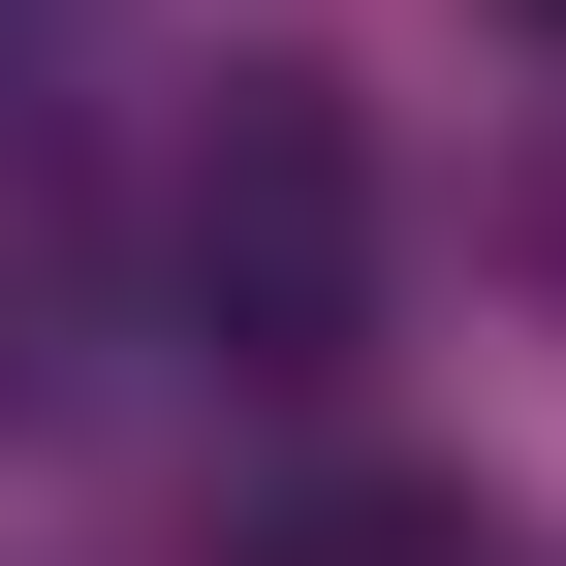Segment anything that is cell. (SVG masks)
Returning <instances> with one entry per match:
<instances>
[{"label":"cell","mask_w":566,"mask_h":566,"mask_svg":"<svg viewBox=\"0 0 566 566\" xmlns=\"http://www.w3.org/2000/svg\"><path fill=\"white\" fill-rule=\"evenodd\" d=\"M158 315L221 346V378H283V409L378 346V126H346L315 63H221V95H189V158H158Z\"/></svg>","instance_id":"6da1fadb"},{"label":"cell","mask_w":566,"mask_h":566,"mask_svg":"<svg viewBox=\"0 0 566 566\" xmlns=\"http://www.w3.org/2000/svg\"><path fill=\"white\" fill-rule=\"evenodd\" d=\"M535 283H566V189H535Z\"/></svg>","instance_id":"5b68a950"},{"label":"cell","mask_w":566,"mask_h":566,"mask_svg":"<svg viewBox=\"0 0 566 566\" xmlns=\"http://www.w3.org/2000/svg\"><path fill=\"white\" fill-rule=\"evenodd\" d=\"M221 566H504V535H472V472H252Z\"/></svg>","instance_id":"7a4b0ae2"},{"label":"cell","mask_w":566,"mask_h":566,"mask_svg":"<svg viewBox=\"0 0 566 566\" xmlns=\"http://www.w3.org/2000/svg\"><path fill=\"white\" fill-rule=\"evenodd\" d=\"M535 32H566V0H535Z\"/></svg>","instance_id":"8992f818"},{"label":"cell","mask_w":566,"mask_h":566,"mask_svg":"<svg viewBox=\"0 0 566 566\" xmlns=\"http://www.w3.org/2000/svg\"><path fill=\"white\" fill-rule=\"evenodd\" d=\"M63 32H95V0H0V95H32V63H63Z\"/></svg>","instance_id":"277c9868"},{"label":"cell","mask_w":566,"mask_h":566,"mask_svg":"<svg viewBox=\"0 0 566 566\" xmlns=\"http://www.w3.org/2000/svg\"><path fill=\"white\" fill-rule=\"evenodd\" d=\"M63 378H95V346H63V221H0V441H32Z\"/></svg>","instance_id":"3957f363"}]
</instances>
